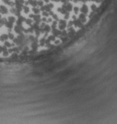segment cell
<instances>
[{"mask_svg": "<svg viewBox=\"0 0 117 124\" xmlns=\"http://www.w3.org/2000/svg\"><path fill=\"white\" fill-rule=\"evenodd\" d=\"M8 13V9L5 5H0V13L1 14H7Z\"/></svg>", "mask_w": 117, "mask_h": 124, "instance_id": "1", "label": "cell"}, {"mask_svg": "<svg viewBox=\"0 0 117 124\" xmlns=\"http://www.w3.org/2000/svg\"><path fill=\"white\" fill-rule=\"evenodd\" d=\"M2 1L3 3H5V4L9 5L10 7H13L14 5H15V2H12L11 0H2Z\"/></svg>", "mask_w": 117, "mask_h": 124, "instance_id": "2", "label": "cell"}, {"mask_svg": "<svg viewBox=\"0 0 117 124\" xmlns=\"http://www.w3.org/2000/svg\"><path fill=\"white\" fill-rule=\"evenodd\" d=\"M37 2H38V1H36V0H28V1L26 2L25 3H27V4H30V5H32L33 7H36V6H37Z\"/></svg>", "mask_w": 117, "mask_h": 124, "instance_id": "3", "label": "cell"}, {"mask_svg": "<svg viewBox=\"0 0 117 124\" xmlns=\"http://www.w3.org/2000/svg\"><path fill=\"white\" fill-rule=\"evenodd\" d=\"M33 13H34L35 14H39V12H40V10H39V8H36V7H33Z\"/></svg>", "mask_w": 117, "mask_h": 124, "instance_id": "4", "label": "cell"}, {"mask_svg": "<svg viewBox=\"0 0 117 124\" xmlns=\"http://www.w3.org/2000/svg\"><path fill=\"white\" fill-rule=\"evenodd\" d=\"M23 9H24V11H25V13H27L29 12V10H30L27 6H23Z\"/></svg>", "mask_w": 117, "mask_h": 124, "instance_id": "5", "label": "cell"}, {"mask_svg": "<svg viewBox=\"0 0 117 124\" xmlns=\"http://www.w3.org/2000/svg\"><path fill=\"white\" fill-rule=\"evenodd\" d=\"M52 1H54V2H63V3L67 2V0H52Z\"/></svg>", "mask_w": 117, "mask_h": 124, "instance_id": "6", "label": "cell"}, {"mask_svg": "<svg viewBox=\"0 0 117 124\" xmlns=\"http://www.w3.org/2000/svg\"><path fill=\"white\" fill-rule=\"evenodd\" d=\"M42 1H43L44 2H45V3H48L50 0H42Z\"/></svg>", "mask_w": 117, "mask_h": 124, "instance_id": "7", "label": "cell"}, {"mask_svg": "<svg viewBox=\"0 0 117 124\" xmlns=\"http://www.w3.org/2000/svg\"><path fill=\"white\" fill-rule=\"evenodd\" d=\"M0 19H2V14L0 13Z\"/></svg>", "mask_w": 117, "mask_h": 124, "instance_id": "8", "label": "cell"}]
</instances>
